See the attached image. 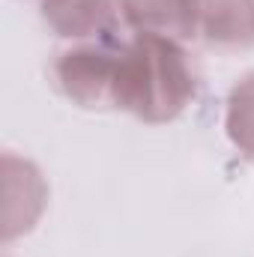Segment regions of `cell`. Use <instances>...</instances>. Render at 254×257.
Masks as SVG:
<instances>
[{"instance_id":"obj_1","label":"cell","mask_w":254,"mask_h":257,"mask_svg":"<svg viewBox=\"0 0 254 257\" xmlns=\"http://www.w3.org/2000/svg\"><path fill=\"white\" fill-rule=\"evenodd\" d=\"M197 93V78L183 42L159 33H132L120 42L114 111L162 126L177 120Z\"/></svg>"},{"instance_id":"obj_2","label":"cell","mask_w":254,"mask_h":257,"mask_svg":"<svg viewBox=\"0 0 254 257\" xmlns=\"http://www.w3.org/2000/svg\"><path fill=\"white\" fill-rule=\"evenodd\" d=\"M120 36L72 42L51 60V84L84 111H105L114 102V78L120 60Z\"/></svg>"},{"instance_id":"obj_3","label":"cell","mask_w":254,"mask_h":257,"mask_svg":"<svg viewBox=\"0 0 254 257\" xmlns=\"http://www.w3.org/2000/svg\"><path fill=\"white\" fill-rule=\"evenodd\" d=\"M42 21L48 30L69 42L117 36L120 0H42Z\"/></svg>"},{"instance_id":"obj_4","label":"cell","mask_w":254,"mask_h":257,"mask_svg":"<svg viewBox=\"0 0 254 257\" xmlns=\"http://www.w3.org/2000/svg\"><path fill=\"white\" fill-rule=\"evenodd\" d=\"M45 200H48V186H45L39 168L27 159L6 153L3 156V239L9 242V239L27 233L21 203L27 206L30 218L39 221Z\"/></svg>"},{"instance_id":"obj_5","label":"cell","mask_w":254,"mask_h":257,"mask_svg":"<svg viewBox=\"0 0 254 257\" xmlns=\"http://www.w3.org/2000/svg\"><path fill=\"white\" fill-rule=\"evenodd\" d=\"M120 18L132 33H159L177 42L200 36L197 0H120Z\"/></svg>"},{"instance_id":"obj_6","label":"cell","mask_w":254,"mask_h":257,"mask_svg":"<svg viewBox=\"0 0 254 257\" xmlns=\"http://www.w3.org/2000/svg\"><path fill=\"white\" fill-rule=\"evenodd\" d=\"M200 36L215 51L254 48V0H197Z\"/></svg>"},{"instance_id":"obj_7","label":"cell","mask_w":254,"mask_h":257,"mask_svg":"<svg viewBox=\"0 0 254 257\" xmlns=\"http://www.w3.org/2000/svg\"><path fill=\"white\" fill-rule=\"evenodd\" d=\"M224 132L239 153L254 159V72L242 75L227 93Z\"/></svg>"}]
</instances>
